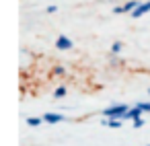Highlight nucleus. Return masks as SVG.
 I'll return each instance as SVG.
<instances>
[{
	"label": "nucleus",
	"mask_w": 150,
	"mask_h": 146,
	"mask_svg": "<svg viewBox=\"0 0 150 146\" xmlns=\"http://www.w3.org/2000/svg\"><path fill=\"white\" fill-rule=\"evenodd\" d=\"M127 111H129V105H125V103H115V105L103 109L101 115L107 117V119H125V113H127Z\"/></svg>",
	"instance_id": "nucleus-1"
},
{
	"label": "nucleus",
	"mask_w": 150,
	"mask_h": 146,
	"mask_svg": "<svg viewBox=\"0 0 150 146\" xmlns=\"http://www.w3.org/2000/svg\"><path fill=\"white\" fill-rule=\"evenodd\" d=\"M56 47H58L60 52H68V50L74 47V43H72L70 37H66V35H58V39H56Z\"/></svg>",
	"instance_id": "nucleus-2"
},
{
	"label": "nucleus",
	"mask_w": 150,
	"mask_h": 146,
	"mask_svg": "<svg viewBox=\"0 0 150 146\" xmlns=\"http://www.w3.org/2000/svg\"><path fill=\"white\" fill-rule=\"evenodd\" d=\"M41 117H43V123H50V125H54V123H62V121L66 119L62 113H54V111H47V113H43Z\"/></svg>",
	"instance_id": "nucleus-3"
},
{
	"label": "nucleus",
	"mask_w": 150,
	"mask_h": 146,
	"mask_svg": "<svg viewBox=\"0 0 150 146\" xmlns=\"http://www.w3.org/2000/svg\"><path fill=\"white\" fill-rule=\"evenodd\" d=\"M146 13H150V0H146V2H140V6L132 13V19H140V17H144Z\"/></svg>",
	"instance_id": "nucleus-4"
},
{
	"label": "nucleus",
	"mask_w": 150,
	"mask_h": 146,
	"mask_svg": "<svg viewBox=\"0 0 150 146\" xmlns=\"http://www.w3.org/2000/svg\"><path fill=\"white\" fill-rule=\"evenodd\" d=\"M142 113H144V111H142L138 105H134V107H129V111L125 113V119H132V121H136V119H140V117H142Z\"/></svg>",
	"instance_id": "nucleus-5"
},
{
	"label": "nucleus",
	"mask_w": 150,
	"mask_h": 146,
	"mask_svg": "<svg viewBox=\"0 0 150 146\" xmlns=\"http://www.w3.org/2000/svg\"><path fill=\"white\" fill-rule=\"evenodd\" d=\"M121 123H123V119H107V117L101 119V125H107V128H113V130H119Z\"/></svg>",
	"instance_id": "nucleus-6"
},
{
	"label": "nucleus",
	"mask_w": 150,
	"mask_h": 146,
	"mask_svg": "<svg viewBox=\"0 0 150 146\" xmlns=\"http://www.w3.org/2000/svg\"><path fill=\"white\" fill-rule=\"evenodd\" d=\"M140 6V0H127V2H123V13H134L136 9Z\"/></svg>",
	"instance_id": "nucleus-7"
},
{
	"label": "nucleus",
	"mask_w": 150,
	"mask_h": 146,
	"mask_svg": "<svg viewBox=\"0 0 150 146\" xmlns=\"http://www.w3.org/2000/svg\"><path fill=\"white\" fill-rule=\"evenodd\" d=\"M52 76H66V68H64L62 64H56V66L52 68Z\"/></svg>",
	"instance_id": "nucleus-8"
},
{
	"label": "nucleus",
	"mask_w": 150,
	"mask_h": 146,
	"mask_svg": "<svg viewBox=\"0 0 150 146\" xmlns=\"http://www.w3.org/2000/svg\"><path fill=\"white\" fill-rule=\"evenodd\" d=\"M109 66H113V68H121V66H123V60H121L119 56H111V58H109Z\"/></svg>",
	"instance_id": "nucleus-9"
},
{
	"label": "nucleus",
	"mask_w": 150,
	"mask_h": 146,
	"mask_svg": "<svg viewBox=\"0 0 150 146\" xmlns=\"http://www.w3.org/2000/svg\"><path fill=\"white\" fill-rule=\"evenodd\" d=\"M66 93H68V89L62 84V86H58V89L54 91V99H64V97H66Z\"/></svg>",
	"instance_id": "nucleus-10"
},
{
	"label": "nucleus",
	"mask_w": 150,
	"mask_h": 146,
	"mask_svg": "<svg viewBox=\"0 0 150 146\" xmlns=\"http://www.w3.org/2000/svg\"><path fill=\"white\" fill-rule=\"evenodd\" d=\"M121 50H123V43H121V41H113V43H111V56H117Z\"/></svg>",
	"instance_id": "nucleus-11"
},
{
	"label": "nucleus",
	"mask_w": 150,
	"mask_h": 146,
	"mask_svg": "<svg viewBox=\"0 0 150 146\" xmlns=\"http://www.w3.org/2000/svg\"><path fill=\"white\" fill-rule=\"evenodd\" d=\"M41 123H43V117H27V125H31V128H37Z\"/></svg>",
	"instance_id": "nucleus-12"
},
{
	"label": "nucleus",
	"mask_w": 150,
	"mask_h": 146,
	"mask_svg": "<svg viewBox=\"0 0 150 146\" xmlns=\"http://www.w3.org/2000/svg\"><path fill=\"white\" fill-rule=\"evenodd\" d=\"M136 105H138L142 111H148V113H150V101H140V103H136Z\"/></svg>",
	"instance_id": "nucleus-13"
},
{
	"label": "nucleus",
	"mask_w": 150,
	"mask_h": 146,
	"mask_svg": "<svg viewBox=\"0 0 150 146\" xmlns=\"http://www.w3.org/2000/svg\"><path fill=\"white\" fill-rule=\"evenodd\" d=\"M132 128H134V130H140V128H144V119L140 117V119H136V121H132Z\"/></svg>",
	"instance_id": "nucleus-14"
},
{
	"label": "nucleus",
	"mask_w": 150,
	"mask_h": 146,
	"mask_svg": "<svg viewBox=\"0 0 150 146\" xmlns=\"http://www.w3.org/2000/svg\"><path fill=\"white\" fill-rule=\"evenodd\" d=\"M113 13H115V15H123V4H117V6L113 9Z\"/></svg>",
	"instance_id": "nucleus-15"
},
{
	"label": "nucleus",
	"mask_w": 150,
	"mask_h": 146,
	"mask_svg": "<svg viewBox=\"0 0 150 146\" xmlns=\"http://www.w3.org/2000/svg\"><path fill=\"white\" fill-rule=\"evenodd\" d=\"M56 11H58V6H56V4H50V6H47V13H50V15H54Z\"/></svg>",
	"instance_id": "nucleus-16"
},
{
	"label": "nucleus",
	"mask_w": 150,
	"mask_h": 146,
	"mask_svg": "<svg viewBox=\"0 0 150 146\" xmlns=\"http://www.w3.org/2000/svg\"><path fill=\"white\" fill-rule=\"evenodd\" d=\"M148 95H150V89H148Z\"/></svg>",
	"instance_id": "nucleus-17"
},
{
	"label": "nucleus",
	"mask_w": 150,
	"mask_h": 146,
	"mask_svg": "<svg viewBox=\"0 0 150 146\" xmlns=\"http://www.w3.org/2000/svg\"><path fill=\"white\" fill-rule=\"evenodd\" d=\"M146 146H150V144H146Z\"/></svg>",
	"instance_id": "nucleus-18"
}]
</instances>
